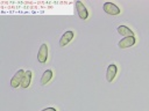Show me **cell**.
<instances>
[{
	"label": "cell",
	"mask_w": 149,
	"mask_h": 111,
	"mask_svg": "<svg viewBox=\"0 0 149 111\" xmlns=\"http://www.w3.org/2000/svg\"><path fill=\"white\" fill-rule=\"evenodd\" d=\"M116 30H118V32H119L121 36H123V37L134 36V32H133L128 27H126V25H119V27L116 28Z\"/></svg>",
	"instance_id": "9"
},
{
	"label": "cell",
	"mask_w": 149,
	"mask_h": 111,
	"mask_svg": "<svg viewBox=\"0 0 149 111\" xmlns=\"http://www.w3.org/2000/svg\"><path fill=\"white\" fill-rule=\"evenodd\" d=\"M135 37L134 36H129V37H123L119 43H118V46L120 49H127V47H130L135 44Z\"/></svg>",
	"instance_id": "5"
},
{
	"label": "cell",
	"mask_w": 149,
	"mask_h": 111,
	"mask_svg": "<svg viewBox=\"0 0 149 111\" xmlns=\"http://www.w3.org/2000/svg\"><path fill=\"white\" fill-rule=\"evenodd\" d=\"M30 82H31V72L30 71H27L24 73V76H23V80H22V83L20 87L22 88H28L30 86Z\"/></svg>",
	"instance_id": "10"
},
{
	"label": "cell",
	"mask_w": 149,
	"mask_h": 111,
	"mask_svg": "<svg viewBox=\"0 0 149 111\" xmlns=\"http://www.w3.org/2000/svg\"><path fill=\"white\" fill-rule=\"evenodd\" d=\"M47 59H48V46L47 44H42L37 52V60L40 64H44L47 62Z\"/></svg>",
	"instance_id": "3"
},
{
	"label": "cell",
	"mask_w": 149,
	"mask_h": 111,
	"mask_svg": "<svg viewBox=\"0 0 149 111\" xmlns=\"http://www.w3.org/2000/svg\"><path fill=\"white\" fill-rule=\"evenodd\" d=\"M41 111H57L55 108H45V109H43V110H41Z\"/></svg>",
	"instance_id": "11"
},
{
	"label": "cell",
	"mask_w": 149,
	"mask_h": 111,
	"mask_svg": "<svg viewBox=\"0 0 149 111\" xmlns=\"http://www.w3.org/2000/svg\"><path fill=\"white\" fill-rule=\"evenodd\" d=\"M73 36H74L73 31H71V30H69V31H65V32L62 35L61 39H59V46L64 47L65 45H68V44H69V43L72 40Z\"/></svg>",
	"instance_id": "6"
},
{
	"label": "cell",
	"mask_w": 149,
	"mask_h": 111,
	"mask_svg": "<svg viewBox=\"0 0 149 111\" xmlns=\"http://www.w3.org/2000/svg\"><path fill=\"white\" fill-rule=\"evenodd\" d=\"M51 79H52V71H51V69H47V71L43 72L42 76H41V80H40V83H41L42 86H44V84H47Z\"/></svg>",
	"instance_id": "8"
},
{
	"label": "cell",
	"mask_w": 149,
	"mask_h": 111,
	"mask_svg": "<svg viewBox=\"0 0 149 111\" xmlns=\"http://www.w3.org/2000/svg\"><path fill=\"white\" fill-rule=\"evenodd\" d=\"M24 71L23 69H19L15 74H14V76L12 77V80H10V87L12 88H17L19 86H21V83H22V80H23V76H24Z\"/></svg>",
	"instance_id": "2"
},
{
	"label": "cell",
	"mask_w": 149,
	"mask_h": 111,
	"mask_svg": "<svg viewBox=\"0 0 149 111\" xmlns=\"http://www.w3.org/2000/svg\"><path fill=\"white\" fill-rule=\"evenodd\" d=\"M102 9L106 14L108 15H112V16H115V15H119L120 14V8L115 5V3H112V2H105L104 6H102Z\"/></svg>",
	"instance_id": "1"
},
{
	"label": "cell",
	"mask_w": 149,
	"mask_h": 111,
	"mask_svg": "<svg viewBox=\"0 0 149 111\" xmlns=\"http://www.w3.org/2000/svg\"><path fill=\"white\" fill-rule=\"evenodd\" d=\"M116 72H118L116 65H114V64L108 65L107 71H106V80H107V82H112L114 80V77L116 75Z\"/></svg>",
	"instance_id": "7"
},
{
	"label": "cell",
	"mask_w": 149,
	"mask_h": 111,
	"mask_svg": "<svg viewBox=\"0 0 149 111\" xmlns=\"http://www.w3.org/2000/svg\"><path fill=\"white\" fill-rule=\"evenodd\" d=\"M76 9H77V14H78L79 18L86 20V18L88 17V12H87V9H86V7L84 6L83 2L76 1Z\"/></svg>",
	"instance_id": "4"
}]
</instances>
